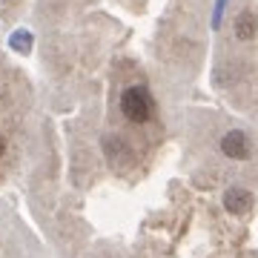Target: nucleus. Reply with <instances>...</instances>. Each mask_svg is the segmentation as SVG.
Instances as JSON below:
<instances>
[{"mask_svg": "<svg viewBox=\"0 0 258 258\" xmlns=\"http://www.w3.org/2000/svg\"><path fill=\"white\" fill-rule=\"evenodd\" d=\"M221 152L227 158H235V161H244L249 155V138L241 132V129H232L221 138Z\"/></svg>", "mask_w": 258, "mask_h": 258, "instance_id": "nucleus-2", "label": "nucleus"}, {"mask_svg": "<svg viewBox=\"0 0 258 258\" xmlns=\"http://www.w3.org/2000/svg\"><path fill=\"white\" fill-rule=\"evenodd\" d=\"M258 32V20L252 12H241L238 20H235V35L241 37V40H252Z\"/></svg>", "mask_w": 258, "mask_h": 258, "instance_id": "nucleus-4", "label": "nucleus"}, {"mask_svg": "<svg viewBox=\"0 0 258 258\" xmlns=\"http://www.w3.org/2000/svg\"><path fill=\"white\" fill-rule=\"evenodd\" d=\"M3 149H6V147H3V138H0V155H3Z\"/></svg>", "mask_w": 258, "mask_h": 258, "instance_id": "nucleus-6", "label": "nucleus"}, {"mask_svg": "<svg viewBox=\"0 0 258 258\" xmlns=\"http://www.w3.org/2000/svg\"><path fill=\"white\" fill-rule=\"evenodd\" d=\"M120 112L126 115L132 123H147L152 115V98L144 86H129L126 92L120 95Z\"/></svg>", "mask_w": 258, "mask_h": 258, "instance_id": "nucleus-1", "label": "nucleus"}, {"mask_svg": "<svg viewBox=\"0 0 258 258\" xmlns=\"http://www.w3.org/2000/svg\"><path fill=\"white\" fill-rule=\"evenodd\" d=\"M224 207H227L232 215H244V212L252 207V195H249L247 189H241V186H232V189H227V195H224Z\"/></svg>", "mask_w": 258, "mask_h": 258, "instance_id": "nucleus-3", "label": "nucleus"}, {"mask_svg": "<svg viewBox=\"0 0 258 258\" xmlns=\"http://www.w3.org/2000/svg\"><path fill=\"white\" fill-rule=\"evenodd\" d=\"M9 46L26 55L29 49H32V32H15V35L9 37Z\"/></svg>", "mask_w": 258, "mask_h": 258, "instance_id": "nucleus-5", "label": "nucleus"}]
</instances>
